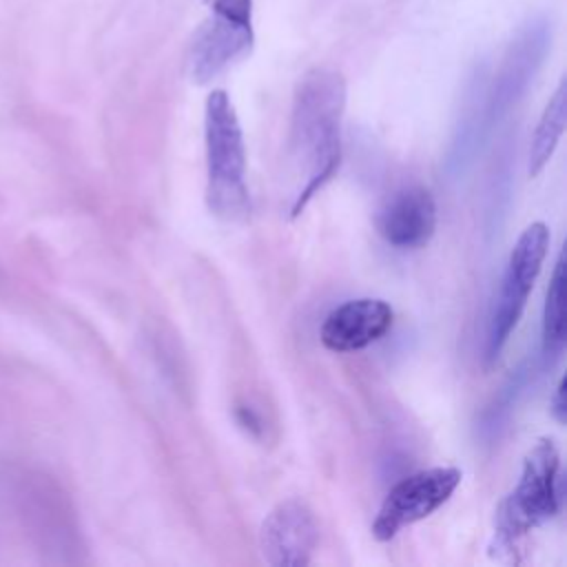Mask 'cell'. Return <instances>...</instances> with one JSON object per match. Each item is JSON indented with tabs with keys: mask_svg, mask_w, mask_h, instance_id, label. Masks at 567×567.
<instances>
[{
	"mask_svg": "<svg viewBox=\"0 0 567 567\" xmlns=\"http://www.w3.org/2000/svg\"><path fill=\"white\" fill-rule=\"evenodd\" d=\"M343 111L346 80L339 71L312 69L297 82L288 131V159L297 177L290 217H299L308 202L337 175Z\"/></svg>",
	"mask_w": 567,
	"mask_h": 567,
	"instance_id": "1",
	"label": "cell"
},
{
	"mask_svg": "<svg viewBox=\"0 0 567 567\" xmlns=\"http://www.w3.org/2000/svg\"><path fill=\"white\" fill-rule=\"evenodd\" d=\"M560 456L551 439H540L523 458L516 487L501 501L494 516V536L489 556L503 563H518V551L525 536L554 518L558 512V478Z\"/></svg>",
	"mask_w": 567,
	"mask_h": 567,
	"instance_id": "2",
	"label": "cell"
},
{
	"mask_svg": "<svg viewBox=\"0 0 567 567\" xmlns=\"http://www.w3.org/2000/svg\"><path fill=\"white\" fill-rule=\"evenodd\" d=\"M206 204L224 221H246L250 195L246 186V146L239 117L226 91H210L204 109Z\"/></svg>",
	"mask_w": 567,
	"mask_h": 567,
	"instance_id": "3",
	"label": "cell"
},
{
	"mask_svg": "<svg viewBox=\"0 0 567 567\" xmlns=\"http://www.w3.org/2000/svg\"><path fill=\"white\" fill-rule=\"evenodd\" d=\"M208 16L188 47V75L206 84L252 49V0H208Z\"/></svg>",
	"mask_w": 567,
	"mask_h": 567,
	"instance_id": "4",
	"label": "cell"
},
{
	"mask_svg": "<svg viewBox=\"0 0 567 567\" xmlns=\"http://www.w3.org/2000/svg\"><path fill=\"white\" fill-rule=\"evenodd\" d=\"M547 248H549V228L543 221H532L518 235L507 257L496 303L489 317L487 343H485V357L489 363L498 359L512 330L516 328L525 310L527 297L540 275L543 261L547 257Z\"/></svg>",
	"mask_w": 567,
	"mask_h": 567,
	"instance_id": "5",
	"label": "cell"
},
{
	"mask_svg": "<svg viewBox=\"0 0 567 567\" xmlns=\"http://www.w3.org/2000/svg\"><path fill=\"white\" fill-rule=\"evenodd\" d=\"M458 467H427L419 470L390 487L374 520L372 536L377 540L394 538L403 527L427 518L436 512L461 483Z\"/></svg>",
	"mask_w": 567,
	"mask_h": 567,
	"instance_id": "6",
	"label": "cell"
},
{
	"mask_svg": "<svg viewBox=\"0 0 567 567\" xmlns=\"http://www.w3.org/2000/svg\"><path fill=\"white\" fill-rule=\"evenodd\" d=\"M319 543L315 512L301 498L277 503L259 527V549L272 567H303Z\"/></svg>",
	"mask_w": 567,
	"mask_h": 567,
	"instance_id": "7",
	"label": "cell"
},
{
	"mask_svg": "<svg viewBox=\"0 0 567 567\" xmlns=\"http://www.w3.org/2000/svg\"><path fill=\"white\" fill-rule=\"evenodd\" d=\"M549 44L551 24L545 16H534L525 24H520L494 78V86L489 93V109L494 115L509 109L523 95L538 66L543 64Z\"/></svg>",
	"mask_w": 567,
	"mask_h": 567,
	"instance_id": "8",
	"label": "cell"
},
{
	"mask_svg": "<svg viewBox=\"0 0 567 567\" xmlns=\"http://www.w3.org/2000/svg\"><path fill=\"white\" fill-rule=\"evenodd\" d=\"M394 321V310L388 301L359 297L332 308L321 328L319 339L332 352H354L379 341Z\"/></svg>",
	"mask_w": 567,
	"mask_h": 567,
	"instance_id": "9",
	"label": "cell"
},
{
	"mask_svg": "<svg viewBox=\"0 0 567 567\" xmlns=\"http://www.w3.org/2000/svg\"><path fill=\"white\" fill-rule=\"evenodd\" d=\"M379 235L394 248L425 246L436 230V204L425 186L394 190L377 213Z\"/></svg>",
	"mask_w": 567,
	"mask_h": 567,
	"instance_id": "10",
	"label": "cell"
},
{
	"mask_svg": "<svg viewBox=\"0 0 567 567\" xmlns=\"http://www.w3.org/2000/svg\"><path fill=\"white\" fill-rule=\"evenodd\" d=\"M565 120H567V84H565V80H560L554 95L545 104L543 115H540V120L534 128V135H532L529 166H527L529 177L540 175V171L551 159V155L558 146V140L565 131Z\"/></svg>",
	"mask_w": 567,
	"mask_h": 567,
	"instance_id": "11",
	"label": "cell"
},
{
	"mask_svg": "<svg viewBox=\"0 0 567 567\" xmlns=\"http://www.w3.org/2000/svg\"><path fill=\"white\" fill-rule=\"evenodd\" d=\"M565 346V250L558 252L543 310V354L556 357Z\"/></svg>",
	"mask_w": 567,
	"mask_h": 567,
	"instance_id": "12",
	"label": "cell"
},
{
	"mask_svg": "<svg viewBox=\"0 0 567 567\" xmlns=\"http://www.w3.org/2000/svg\"><path fill=\"white\" fill-rule=\"evenodd\" d=\"M549 410L558 423L567 421V405H565V379H558L554 396L549 401Z\"/></svg>",
	"mask_w": 567,
	"mask_h": 567,
	"instance_id": "13",
	"label": "cell"
}]
</instances>
